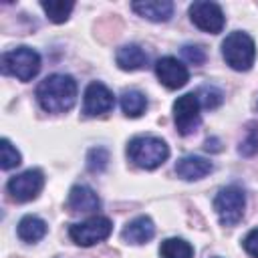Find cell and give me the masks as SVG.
<instances>
[{"label":"cell","mask_w":258,"mask_h":258,"mask_svg":"<svg viewBox=\"0 0 258 258\" xmlns=\"http://www.w3.org/2000/svg\"><path fill=\"white\" fill-rule=\"evenodd\" d=\"M36 101L46 113H64L77 101V81L64 73L48 75L36 87Z\"/></svg>","instance_id":"6da1fadb"},{"label":"cell","mask_w":258,"mask_h":258,"mask_svg":"<svg viewBox=\"0 0 258 258\" xmlns=\"http://www.w3.org/2000/svg\"><path fill=\"white\" fill-rule=\"evenodd\" d=\"M115 62L121 71H139L147 64V54L139 44H125L117 50Z\"/></svg>","instance_id":"2e32d148"},{"label":"cell","mask_w":258,"mask_h":258,"mask_svg":"<svg viewBox=\"0 0 258 258\" xmlns=\"http://www.w3.org/2000/svg\"><path fill=\"white\" fill-rule=\"evenodd\" d=\"M44 187V173L40 169H26L14 177L8 179L6 183V189L10 194V198L18 204H24V202H30L34 200L40 189Z\"/></svg>","instance_id":"52a82bcc"},{"label":"cell","mask_w":258,"mask_h":258,"mask_svg":"<svg viewBox=\"0 0 258 258\" xmlns=\"http://www.w3.org/2000/svg\"><path fill=\"white\" fill-rule=\"evenodd\" d=\"M238 151H240V155H246V157L258 153V129H256V127H250V129H248L246 137L240 141Z\"/></svg>","instance_id":"cb8c5ba5"},{"label":"cell","mask_w":258,"mask_h":258,"mask_svg":"<svg viewBox=\"0 0 258 258\" xmlns=\"http://www.w3.org/2000/svg\"><path fill=\"white\" fill-rule=\"evenodd\" d=\"M214 165L210 159L202 157V155H183L177 163H175V173L177 177L185 179V181H196L206 177L208 173H212Z\"/></svg>","instance_id":"7c38bea8"},{"label":"cell","mask_w":258,"mask_h":258,"mask_svg":"<svg viewBox=\"0 0 258 258\" xmlns=\"http://www.w3.org/2000/svg\"><path fill=\"white\" fill-rule=\"evenodd\" d=\"M131 8L139 16H143V18H147L151 22H167L171 18V14H173V4L169 0H143V2H133Z\"/></svg>","instance_id":"5bb4252c"},{"label":"cell","mask_w":258,"mask_h":258,"mask_svg":"<svg viewBox=\"0 0 258 258\" xmlns=\"http://www.w3.org/2000/svg\"><path fill=\"white\" fill-rule=\"evenodd\" d=\"M161 258H194V246L183 238H167L159 246Z\"/></svg>","instance_id":"d6986e66"},{"label":"cell","mask_w":258,"mask_h":258,"mask_svg":"<svg viewBox=\"0 0 258 258\" xmlns=\"http://www.w3.org/2000/svg\"><path fill=\"white\" fill-rule=\"evenodd\" d=\"M111 232H113V224L105 216H93V218H89L85 222H79V224H73L69 228L71 240L77 246H83V248H89L97 242L107 240L111 236Z\"/></svg>","instance_id":"8992f818"},{"label":"cell","mask_w":258,"mask_h":258,"mask_svg":"<svg viewBox=\"0 0 258 258\" xmlns=\"http://www.w3.org/2000/svg\"><path fill=\"white\" fill-rule=\"evenodd\" d=\"M181 54L191 64H204V60H206V50L200 44H185L181 48Z\"/></svg>","instance_id":"d4e9b609"},{"label":"cell","mask_w":258,"mask_h":258,"mask_svg":"<svg viewBox=\"0 0 258 258\" xmlns=\"http://www.w3.org/2000/svg\"><path fill=\"white\" fill-rule=\"evenodd\" d=\"M173 121H175V127L181 135H191L200 127L202 115H200V101H198L196 93H185V95L175 99Z\"/></svg>","instance_id":"ba28073f"},{"label":"cell","mask_w":258,"mask_h":258,"mask_svg":"<svg viewBox=\"0 0 258 258\" xmlns=\"http://www.w3.org/2000/svg\"><path fill=\"white\" fill-rule=\"evenodd\" d=\"M155 75L159 79V83L167 89H181L187 81H189V73L187 67L177 60L175 56H161L155 62Z\"/></svg>","instance_id":"8fae6325"},{"label":"cell","mask_w":258,"mask_h":258,"mask_svg":"<svg viewBox=\"0 0 258 258\" xmlns=\"http://www.w3.org/2000/svg\"><path fill=\"white\" fill-rule=\"evenodd\" d=\"M113 105H115V97L103 83L93 81L87 85L85 95H83V113L87 117L105 115L113 109Z\"/></svg>","instance_id":"30bf717a"},{"label":"cell","mask_w":258,"mask_h":258,"mask_svg":"<svg viewBox=\"0 0 258 258\" xmlns=\"http://www.w3.org/2000/svg\"><path fill=\"white\" fill-rule=\"evenodd\" d=\"M222 56L234 71H250L256 58V44L242 30L230 32L222 42Z\"/></svg>","instance_id":"3957f363"},{"label":"cell","mask_w":258,"mask_h":258,"mask_svg":"<svg viewBox=\"0 0 258 258\" xmlns=\"http://www.w3.org/2000/svg\"><path fill=\"white\" fill-rule=\"evenodd\" d=\"M127 157L141 169H155L169 157V147L161 137L137 135L127 143Z\"/></svg>","instance_id":"7a4b0ae2"},{"label":"cell","mask_w":258,"mask_h":258,"mask_svg":"<svg viewBox=\"0 0 258 258\" xmlns=\"http://www.w3.org/2000/svg\"><path fill=\"white\" fill-rule=\"evenodd\" d=\"M40 8L44 10V14L48 16V20H52L54 24H62L64 20H69L75 2H64V0H42Z\"/></svg>","instance_id":"ffe728a7"},{"label":"cell","mask_w":258,"mask_h":258,"mask_svg":"<svg viewBox=\"0 0 258 258\" xmlns=\"http://www.w3.org/2000/svg\"><path fill=\"white\" fill-rule=\"evenodd\" d=\"M121 111L125 113V117H131V119H137L145 113L147 109V99L141 91L137 89H129V91H123L121 93Z\"/></svg>","instance_id":"ac0fdd59"},{"label":"cell","mask_w":258,"mask_h":258,"mask_svg":"<svg viewBox=\"0 0 258 258\" xmlns=\"http://www.w3.org/2000/svg\"><path fill=\"white\" fill-rule=\"evenodd\" d=\"M67 206L71 212H95L101 208V198L97 191L85 183L73 185L67 198Z\"/></svg>","instance_id":"4fadbf2b"},{"label":"cell","mask_w":258,"mask_h":258,"mask_svg":"<svg viewBox=\"0 0 258 258\" xmlns=\"http://www.w3.org/2000/svg\"><path fill=\"white\" fill-rule=\"evenodd\" d=\"M2 71L18 81H32L40 71V54L30 46H16L2 54Z\"/></svg>","instance_id":"277c9868"},{"label":"cell","mask_w":258,"mask_h":258,"mask_svg":"<svg viewBox=\"0 0 258 258\" xmlns=\"http://www.w3.org/2000/svg\"><path fill=\"white\" fill-rule=\"evenodd\" d=\"M196 97H198V101H200V107H204V109H216V107H220L222 101H224L222 91H220L218 87H212V85L200 87L198 93H196Z\"/></svg>","instance_id":"44dd1931"},{"label":"cell","mask_w":258,"mask_h":258,"mask_svg":"<svg viewBox=\"0 0 258 258\" xmlns=\"http://www.w3.org/2000/svg\"><path fill=\"white\" fill-rule=\"evenodd\" d=\"M46 230H48L46 222H44L42 218H38V216H32V214L24 216V218L18 222V228H16L18 238H20L22 242H28V244H34V242L42 240V238L46 236Z\"/></svg>","instance_id":"e0dca14e"},{"label":"cell","mask_w":258,"mask_h":258,"mask_svg":"<svg viewBox=\"0 0 258 258\" xmlns=\"http://www.w3.org/2000/svg\"><path fill=\"white\" fill-rule=\"evenodd\" d=\"M246 208V194L240 185H226L214 198V210L222 226H236Z\"/></svg>","instance_id":"5b68a950"},{"label":"cell","mask_w":258,"mask_h":258,"mask_svg":"<svg viewBox=\"0 0 258 258\" xmlns=\"http://www.w3.org/2000/svg\"><path fill=\"white\" fill-rule=\"evenodd\" d=\"M20 161H22V157H20L18 149L10 143V139L4 137L0 141V167L2 169H12V167L20 165Z\"/></svg>","instance_id":"7402d4cb"},{"label":"cell","mask_w":258,"mask_h":258,"mask_svg":"<svg viewBox=\"0 0 258 258\" xmlns=\"http://www.w3.org/2000/svg\"><path fill=\"white\" fill-rule=\"evenodd\" d=\"M155 236V226L151 218L147 216H137L133 218L121 232V238L129 244H145Z\"/></svg>","instance_id":"9a60e30c"},{"label":"cell","mask_w":258,"mask_h":258,"mask_svg":"<svg viewBox=\"0 0 258 258\" xmlns=\"http://www.w3.org/2000/svg\"><path fill=\"white\" fill-rule=\"evenodd\" d=\"M242 246L252 258H258V228H254L246 234V238L242 240Z\"/></svg>","instance_id":"484cf974"},{"label":"cell","mask_w":258,"mask_h":258,"mask_svg":"<svg viewBox=\"0 0 258 258\" xmlns=\"http://www.w3.org/2000/svg\"><path fill=\"white\" fill-rule=\"evenodd\" d=\"M189 20L204 32H212L218 34L222 32L224 24H226V16L222 12V8L216 2H208V0H198L194 4H189Z\"/></svg>","instance_id":"9c48e42d"},{"label":"cell","mask_w":258,"mask_h":258,"mask_svg":"<svg viewBox=\"0 0 258 258\" xmlns=\"http://www.w3.org/2000/svg\"><path fill=\"white\" fill-rule=\"evenodd\" d=\"M109 165V151L105 147H93L87 153V169L91 173H101Z\"/></svg>","instance_id":"603a6c76"}]
</instances>
